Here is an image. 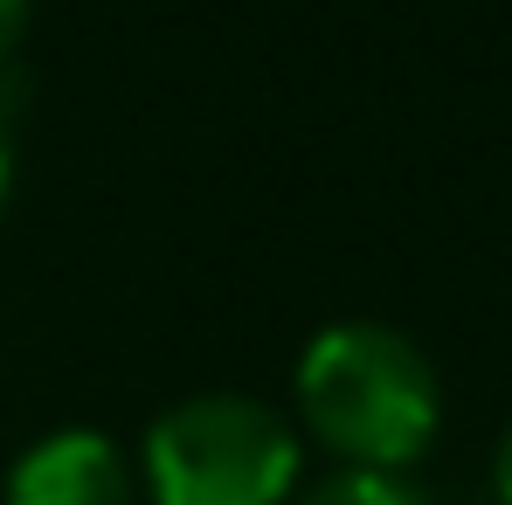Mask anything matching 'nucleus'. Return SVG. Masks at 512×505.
I'll return each instance as SVG.
<instances>
[{"mask_svg": "<svg viewBox=\"0 0 512 505\" xmlns=\"http://www.w3.org/2000/svg\"><path fill=\"white\" fill-rule=\"evenodd\" d=\"M298 416L326 450H340L346 471L402 478L443 422V388L409 333L340 319L298 353Z\"/></svg>", "mask_w": 512, "mask_h": 505, "instance_id": "nucleus-1", "label": "nucleus"}, {"mask_svg": "<svg viewBox=\"0 0 512 505\" xmlns=\"http://www.w3.org/2000/svg\"><path fill=\"white\" fill-rule=\"evenodd\" d=\"M492 485H499V499L512 505V429L499 436V457H492Z\"/></svg>", "mask_w": 512, "mask_h": 505, "instance_id": "nucleus-7", "label": "nucleus"}, {"mask_svg": "<svg viewBox=\"0 0 512 505\" xmlns=\"http://www.w3.org/2000/svg\"><path fill=\"white\" fill-rule=\"evenodd\" d=\"M291 505H429V499L409 478H395V471H340V478L298 492Z\"/></svg>", "mask_w": 512, "mask_h": 505, "instance_id": "nucleus-4", "label": "nucleus"}, {"mask_svg": "<svg viewBox=\"0 0 512 505\" xmlns=\"http://www.w3.org/2000/svg\"><path fill=\"white\" fill-rule=\"evenodd\" d=\"M0 505H132V464L104 429H49L14 457Z\"/></svg>", "mask_w": 512, "mask_h": 505, "instance_id": "nucleus-3", "label": "nucleus"}, {"mask_svg": "<svg viewBox=\"0 0 512 505\" xmlns=\"http://www.w3.org/2000/svg\"><path fill=\"white\" fill-rule=\"evenodd\" d=\"M7 194H14V118L0 104V215H7Z\"/></svg>", "mask_w": 512, "mask_h": 505, "instance_id": "nucleus-6", "label": "nucleus"}, {"mask_svg": "<svg viewBox=\"0 0 512 505\" xmlns=\"http://www.w3.org/2000/svg\"><path fill=\"white\" fill-rule=\"evenodd\" d=\"M28 14H35V0H0V63L21 49V35H28Z\"/></svg>", "mask_w": 512, "mask_h": 505, "instance_id": "nucleus-5", "label": "nucleus"}, {"mask_svg": "<svg viewBox=\"0 0 512 505\" xmlns=\"http://www.w3.org/2000/svg\"><path fill=\"white\" fill-rule=\"evenodd\" d=\"M153 505H291L298 436L256 395H187L139 450Z\"/></svg>", "mask_w": 512, "mask_h": 505, "instance_id": "nucleus-2", "label": "nucleus"}]
</instances>
